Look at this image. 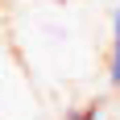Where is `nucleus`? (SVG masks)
<instances>
[{
  "label": "nucleus",
  "instance_id": "obj_2",
  "mask_svg": "<svg viewBox=\"0 0 120 120\" xmlns=\"http://www.w3.org/2000/svg\"><path fill=\"white\" fill-rule=\"evenodd\" d=\"M66 120H108V112H104V104H83V108H71L66 112Z\"/></svg>",
  "mask_w": 120,
  "mask_h": 120
},
{
  "label": "nucleus",
  "instance_id": "obj_1",
  "mask_svg": "<svg viewBox=\"0 0 120 120\" xmlns=\"http://www.w3.org/2000/svg\"><path fill=\"white\" fill-rule=\"evenodd\" d=\"M108 87L120 91V4L112 8V50H108Z\"/></svg>",
  "mask_w": 120,
  "mask_h": 120
}]
</instances>
